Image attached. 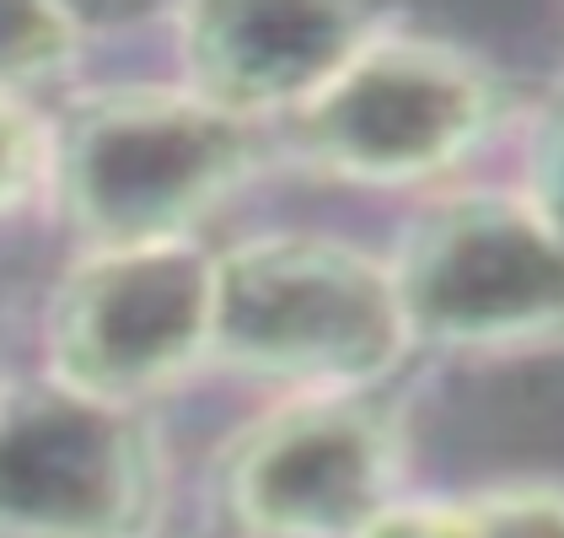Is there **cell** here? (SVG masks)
<instances>
[{
	"label": "cell",
	"mask_w": 564,
	"mask_h": 538,
	"mask_svg": "<svg viewBox=\"0 0 564 538\" xmlns=\"http://www.w3.org/2000/svg\"><path fill=\"white\" fill-rule=\"evenodd\" d=\"M409 345L392 269L328 237H253L216 259L210 356L306 394H355Z\"/></svg>",
	"instance_id": "1"
},
{
	"label": "cell",
	"mask_w": 564,
	"mask_h": 538,
	"mask_svg": "<svg viewBox=\"0 0 564 538\" xmlns=\"http://www.w3.org/2000/svg\"><path fill=\"white\" fill-rule=\"evenodd\" d=\"M253 162L248 119L183 87H130L87 103L54 140V179L97 248L177 243Z\"/></svg>",
	"instance_id": "2"
},
{
	"label": "cell",
	"mask_w": 564,
	"mask_h": 538,
	"mask_svg": "<svg viewBox=\"0 0 564 538\" xmlns=\"http://www.w3.org/2000/svg\"><path fill=\"white\" fill-rule=\"evenodd\" d=\"M210 308L216 259L188 237L91 248L48 308L54 383L130 409L210 356Z\"/></svg>",
	"instance_id": "3"
},
{
	"label": "cell",
	"mask_w": 564,
	"mask_h": 538,
	"mask_svg": "<svg viewBox=\"0 0 564 538\" xmlns=\"http://www.w3.org/2000/svg\"><path fill=\"white\" fill-rule=\"evenodd\" d=\"M156 501V442L124 404L59 383L0 399V538H145Z\"/></svg>",
	"instance_id": "4"
},
{
	"label": "cell",
	"mask_w": 564,
	"mask_h": 538,
	"mask_svg": "<svg viewBox=\"0 0 564 538\" xmlns=\"http://www.w3.org/2000/svg\"><path fill=\"white\" fill-rule=\"evenodd\" d=\"M291 119L306 162L360 183H409L478 140L489 82L431 39H371Z\"/></svg>",
	"instance_id": "5"
},
{
	"label": "cell",
	"mask_w": 564,
	"mask_h": 538,
	"mask_svg": "<svg viewBox=\"0 0 564 538\" xmlns=\"http://www.w3.org/2000/svg\"><path fill=\"white\" fill-rule=\"evenodd\" d=\"M392 286L409 340H517L564 318V243L532 205L452 200L409 232Z\"/></svg>",
	"instance_id": "6"
},
{
	"label": "cell",
	"mask_w": 564,
	"mask_h": 538,
	"mask_svg": "<svg viewBox=\"0 0 564 538\" xmlns=\"http://www.w3.org/2000/svg\"><path fill=\"white\" fill-rule=\"evenodd\" d=\"M392 431L355 394L269 415L226 469V501L263 538H355L392 501Z\"/></svg>",
	"instance_id": "7"
},
{
	"label": "cell",
	"mask_w": 564,
	"mask_h": 538,
	"mask_svg": "<svg viewBox=\"0 0 564 538\" xmlns=\"http://www.w3.org/2000/svg\"><path fill=\"white\" fill-rule=\"evenodd\" d=\"M371 44V17L345 6H194L183 11L188 92L231 119L302 108L328 87L355 49Z\"/></svg>",
	"instance_id": "8"
},
{
	"label": "cell",
	"mask_w": 564,
	"mask_h": 538,
	"mask_svg": "<svg viewBox=\"0 0 564 538\" xmlns=\"http://www.w3.org/2000/svg\"><path fill=\"white\" fill-rule=\"evenodd\" d=\"M76 54V17L54 6H0V92H22L65 71Z\"/></svg>",
	"instance_id": "9"
},
{
	"label": "cell",
	"mask_w": 564,
	"mask_h": 538,
	"mask_svg": "<svg viewBox=\"0 0 564 538\" xmlns=\"http://www.w3.org/2000/svg\"><path fill=\"white\" fill-rule=\"evenodd\" d=\"M431 538H564V495L506 491L463 506H431Z\"/></svg>",
	"instance_id": "10"
},
{
	"label": "cell",
	"mask_w": 564,
	"mask_h": 538,
	"mask_svg": "<svg viewBox=\"0 0 564 538\" xmlns=\"http://www.w3.org/2000/svg\"><path fill=\"white\" fill-rule=\"evenodd\" d=\"M44 179H54V134L22 92H0V216H11Z\"/></svg>",
	"instance_id": "11"
},
{
	"label": "cell",
	"mask_w": 564,
	"mask_h": 538,
	"mask_svg": "<svg viewBox=\"0 0 564 538\" xmlns=\"http://www.w3.org/2000/svg\"><path fill=\"white\" fill-rule=\"evenodd\" d=\"M532 211L564 243V92L549 103L532 151Z\"/></svg>",
	"instance_id": "12"
}]
</instances>
